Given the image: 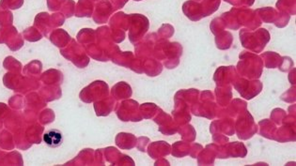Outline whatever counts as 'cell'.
<instances>
[{"label": "cell", "instance_id": "6da1fadb", "mask_svg": "<svg viewBox=\"0 0 296 166\" xmlns=\"http://www.w3.org/2000/svg\"><path fill=\"white\" fill-rule=\"evenodd\" d=\"M44 142L50 148H58L63 142V136L59 130H50L45 133Z\"/></svg>", "mask_w": 296, "mask_h": 166}]
</instances>
